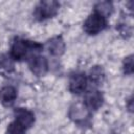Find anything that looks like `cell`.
<instances>
[{"label":"cell","instance_id":"obj_1","mask_svg":"<svg viewBox=\"0 0 134 134\" xmlns=\"http://www.w3.org/2000/svg\"><path fill=\"white\" fill-rule=\"evenodd\" d=\"M43 49V45L23 38H16L9 49V57L17 62H22L24 60L30 59L32 55L40 54Z\"/></svg>","mask_w":134,"mask_h":134},{"label":"cell","instance_id":"obj_2","mask_svg":"<svg viewBox=\"0 0 134 134\" xmlns=\"http://www.w3.org/2000/svg\"><path fill=\"white\" fill-rule=\"evenodd\" d=\"M60 8V3L54 0H44L40 1L35 7L34 17L38 21H45L47 19L53 18Z\"/></svg>","mask_w":134,"mask_h":134},{"label":"cell","instance_id":"obj_3","mask_svg":"<svg viewBox=\"0 0 134 134\" xmlns=\"http://www.w3.org/2000/svg\"><path fill=\"white\" fill-rule=\"evenodd\" d=\"M108 26L107 18L97 14L96 12H92L83 24V29L89 36H95L106 29Z\"/></svg>","mask_w":134,"mask_h":134},{"label":"cell","instance_id":"obj_4","mask_svg":"<svg viewBox=\"0 0 134 134\" xmlns=\"http://www.w3.org/2000/svg\"><path fill=\"white\" fill-rule=\"evenodd\" d=\"M69 118L79 127H89L91 125V111H89L84 104H73L68 112Z\"/></svg>","mask_w":134,"mask_h":134},{"label":"cell","instance_id":"obj_5","mask_svg":"<svg viewBox=\"0 0 134 134\" xmlns=\"http://www.w3.org/2000/svg\"><path fill=\"white\" fill-rule=\"evenodd\" d=\"M13 114H14V121H16L19 126H21L26 131L30 129L36 121L35 113L31 110L23 108V107L16 108Z\"/></svg>","mask_w":134,"mask_h":134},{"label":"cell","instance_id":"obj_6","mask_svg":"<svg viewBox=\"0 0 134 134\" xmlns=\"http://www.w3.org/2000/svg\"><path fill=\"white\" fill-rule=\"evenodd\" d=\"M105 102V97L102 91L97 89H91L88 90L84 95V106L89 111H96L98 110Z\"/></svg>","mask_w":134,"mask_h":134},{"label":"cell","instance_id":"obj_7","mask_svg":"<svg viewBox=\"0 0 134 134\" xmlns=\"http://www.w3.org/2000/svg\"><path fill=\"white\" fill-rule=\"evenodd\" d=\"M88 77L85 72H75L69 79L68 89L73 94H82L87 90Z\"/></svg>","mask_w":134,"mask_h":134},{"label":"cell","instance_id":"obj_8","mask_svg":"<svg viewBox=\"0 0 134 134\" xmlns=\"http://www.w3.org/2000/svg\"><path fill=\"white\" fill-rule=\"evenodd\" d=\"M28 61V67L31 73L38 77L44 76L48 71V61L44 55L36 54L32 55Z\"/></svg>","mask_w":134,"mask_h":134},{"label":"cell","instance_id":"obj_9","mask_svg":"<svg viewBox=\"0 0 134 134\" xmlns=\"http://www.w3.org/2000/svg\"><path fill=\"white\" fill-rule=\"evenodd\" d=\"M46 50L48 51V53L52 57H61L66 49V44L64 39L61 36H57L53 37L51 39H49L46 42Z\"/></svg>","mask_w":134,"mask_h":134},{"label":"cell","instance_id":"obj_10","mask_svg":"<svg viewBox=\"0 0 134 134\" xmlns=\"http://www.w3.org/2000/svg\"><path fill=\"white\" fill-rule=\"evenodd\" d=\"M18 97V90L12 85L3 86L0 89V103L4 107H12Z\"/></svg>","mask_w":134,"mask_h":134},{"label":"cell","instance_id":"obj_11","mask_svg":"<svg viewBox=\"0 0 134 134\" xmlns=\"http://www.w3.org/2000/svg\"><path fill=\"white\" fill-rule=\"evenodd\" d=\"M87 77H88V81L94 86H100L104 84L106 80V73L102 66L94 65L93 67L90 68Z\"/></svg>","mask_w":134,"mask_h":134},{"label":"cell","instance_id":"obj_12","mask_svg":"<svg viewBox=\"0 0 134 134\" xmlns=\"http://www.w3.org/2000/svg\"><path fill=\"white\" fill-rule=\"evenodd\" d=\"M113 9H114V7H113V3L111 1H99V2L95 3L93 12H96L97 14H99L103 17L108 19V17H110L112 15Z\"/></svg>","mask_w":134,"mask_h":134},{"label":"cell","instance_id":"obj_13","mask_svg":"<svg viewBox=\"0 0 134 134\" xmlns=\"http://www.w3.org/2000/svg\"><path fill=\"white\" fill-rule=\"evenodd\" d=\"M14 60L9 57V54H0V73L1 74H9L14 71Z\"/></svg>","mask_w":134,"mask_h":134},{"label":"cell","instance_id":"obj_14","mask_svg":"<svg viewBox=\"0 0 134 134\" xmlns=\"http://www.w3.org/2000/svg\"><path fill=\"white\" fill-rule=\"evenodd\" d=\"M122 71L127 75H131L134 71V63H133V54L126 57L122 61Z\"/></svg>","mask_w":134,"mask_h":134},{"label":"cell","instance_id":"obj_15","mask_svg":"<svg viewBox=\"0 0 134 134\" xmlns=\"http://www.w3.org/2000/svg\"><path fill=\"white\" fill-rule=\"evenodd\" d=\"M25 133H26V130L23 129L21 126H19L14 120L8 124L6 131H5V134H25Z\"/></svg>","mask_w":134,"mask_h":134},{"label":"cell","instance_id":"obj_16","mask_svg":"<svg viewBox=\"0 0 134 134\" xmlns=\"http://www.w3.org/2000/svg\"><path fill=\"white\" fill-rule=\"evenodd\" d=\"M116 29L118 30V32H119L124 38H129V37H131V35H132V27L129 26V25L126 24V23L117 24Z\"/></svg>","mask_w":134,"mask_h":134},{"label":"cell","instance_id":"obj_17","mask_svg":"<svg viewBox=\"0 0 134 134\" xmlns=\"http://www.w3.org/2000/svg\"><path fill=\"white\" fill-rule=\"evenodd\" d=\"M127 108H128V110H129L130 112L133 111V96H132V95H131L130 98L127 100Z\"/></svg>","mask_w":134,"mask_h":134}]
</instances>
